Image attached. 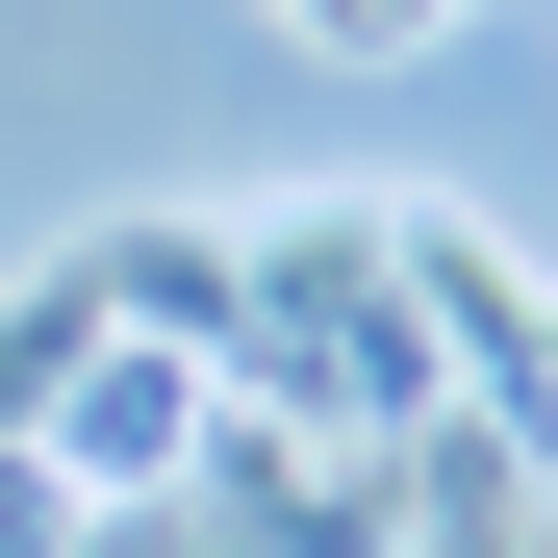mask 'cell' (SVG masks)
I'll return each mask as SVG.
<instances>
[{"label":"cell","instance_id":"2","mask_svg":"<svg viewBox=\"0 0 558 558\" xmlns=\"http://www.w3.org/2000/svg\"><path fill=\"white\" fill-rule=\"evenodd\" d=\"M279 26H330V51H407V26H457V0H279Z\"/></svg>","mask_w":558,"mask_h":558},{"label":"cell","instance_id":"1","mask_svg":"<svg viewBox=\"0 0 558 558\" xmlns=\"http://www.w3.org/2000/svg\"><path fill=\"white\" fill-rule=\"evenodd\" d=\"M0 558H76V483H51L26 432H0Z\"/></svg>","mask_w":558,"mask_h":558}]
</instances>
